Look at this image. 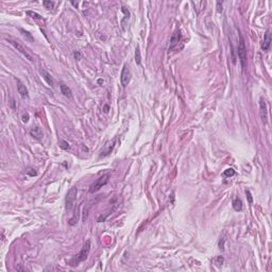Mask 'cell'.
Wrapping results in <instances>:
<instances>
[{
    "mask_svg": "<svg viewBox=\"0 0 272 272\" xmlns=\"http://www.w3.org/2000/svg\"><path fill=\"white\" fill-rule=\"evenodd\" d=\"M259 110H260V117L263 119L264 122H267V118H268V111H267V104L266 101L260 98L259 100Z\"/></svg>",
    "mask_w": 272,
    "mask_h": 272,
    "instance_id": "8",
    "label": "cell"
},
{
    "mask_svg": "<svg viewBox=\"0 0 272 272\" xmlns=\"http://www.w3.org/2000/svg\"><path fill=\"white\" fill-rule=\"evenodd\" d=\"M233 207L236 212H240L242 209V201L239 199V198H236V199L233 201Z\"/></svg>",
    "mask_w": 272,
    "mask_h": 272,
    "instance_id": "15",
    "label": "cell"
},
{
    "mask_svg": "<svg viewBox=\"0 0 272 272\" xmlns=\"http://www.w3.org/2000/svg\"><path fill=\"white\" fill-rule=\"evenodd\" d=\"M222 2H220V1H217V12L218 13H221L222 12Z\"/></svg>",
    "mask_w": 272,
    "mask_h": 272,
    "instance_id": "23",
    "label": "cell"
},
{
    "mask_svg": "<svg viewBox=\"0 0 272 272\" xmlns=\"http://www.w3.org/2000/svg\"><path fill=\"white\" fill-rule=\"evenodd\" d=\"M16 82H17V91H18V93L20 94V96L22 97V98L29 97V93H28V89H27L26 85H24V83L21 82L19 79H16Z\"/></svg>",
    "mask_w": 272,
    "mask_h": 272,
    "instance_id": "9",
    "label": "cell"
},
{
    "mask_svg": "<svg viewBox=\"0 0 272 272\" xmlns=\"http://www.w3.org/2000/svg\"><path fill=\"white\" fill-rule=\"evenodd\" d=\"M21 120H22V122L27 123L28 121H29V113H24L22 114V117H21Z\"/></svg>",
    "mask_w": 272,
    "mask_h": 272,
    "instance_id": "21",
    "label": "cell"
},
{
    "mask_svg": "<svg viewBox=\"0 0 272 272\" xmlns=\"http://www.w3.org/2000/svg\"><path fill=\"white\" fill-rule=\"evenodd\" d=\"M73 56H75V58H76L77 60H80V59H81V54H80L79 51H75V53H73Z\"/></svg>",
    "mask_w": 272,
    "mask_h": 272,
    "instance_id": "27",
    "label": "cell"
},
{
    "mask_svg": "<svg viewBox=\"0 0 272 272\" xmlns=\"http://www.w3.org/2000/svg\"><path fill=\"white\" fill-rule=\"evenodd\" d=\"M98 83H99V84H101V83H103V80L99 79V80H98Z\"/></svg>",
    "mask_w": 272,
    "mask_h": 272,
    "instance_id": "29",
    "label": "cell"
},
{
    "mask_svg": "<svg viewBox=\"0 0 272 272\" xmlns=\"http://www.w3.org/2000/svg\"><path fill=\"white\" fill-rule=\"evenodd\" d=\"M216 261H218V265H222V263H223V257H221V256H219V257H217L216 258Z\"/></svg>",
    "mask_w": 272,
    "mask_h": 272,
    "instance_id": "28",
    "label": "cell"
},
{
    "mask_svg": "<svg viewBox=\"0 0 272 272\" xmlns=\"http://www.w3.org/2000/svg\"><path fill=\"white\" fill-rule=\"evenodd\" d=\"M116 141H117V138L115 137L114 139H112L111 141L106 143L105 145L103 146L102 149H101V151H100V154H99L100 157H104V156H108V155L110 154L112 151H113V149H114Z\"/></svg>",
    "mask_w": 272,
    "mask_h": 272,
    "instance_id": "6",
    "label": "cell"
},
{
    "mask_svg": "<svg viewBox=\"0 0 272 272\" xmlns=\"http://www.w3.org/2000/svg\"><path fill=\"white\" fill-rule=\"evenodd\" d=\"M120 80H121V85H122L123 87H126L127 85L130 83V81H131V71H130L128 65H124V66H123Z\"/></svg>",
    "mask_w": 272,
    "mask_h": 272,
    "instance_id": "7",
    "label": "cell"
},
{
    "mask_svg": "<svg viewBox=\"0 0 272 272\" xmlns=\"http://www.w3.org/2000/svg\"><path fill=\"white\" fill-rule=\"evenodd\" d=\"M30 134L35 139H41L43 138V131H41V129L39 127H33V128H31Z\"/></svg>",
    "mask_w": 272,
    "mask_h": 272,
    "instance_id": "11",
    "label": "cell"
},
{
    "mask_svg": "<svg viewBox=\"0 0 272 272\" xmlns=\"http://www.w3.org/2000/svg\"><path fill=\"white\" fill-rule=\"evenodd\" d=\"M77 195H78V188L71 187L69 191L66 195V199H65V206H66V211H71L73 208L75 202L77 200Z\"/></svg>",
    "mask_w": 272,
    "mask_h": 272,
    "instance_id": "2",
    "label": "cell"
},
{
    "mask_svg": "<svg viewBox=\"0 0 272 272\" xmlns=\"http://www.w3.org/2000/svg\"><path fill=\"white\" fill-rule=\"evenodd\" d=\"M135 62L137 65L141 64V50H139V46L136 47L135 49Z\"/></svg>",
    "mask_w": 272,
    "mask_h": 272,
    "instance_id": "16",
    "label": "cell"
},
{
    "mask_svg": "<svg viewBox=\"0 0 272 272\" xmlns=\"http://www.w3.org/2000/svg\"><path fill=\"white\" fill-rule=\"evenodd\" d=\"M39 72H41V75L43 76L45 81L47 82V84L49 85V86H53V80H52V78H51V76H50V73L45 70V69H39Z\"/></svg>",
    "mask_w": 272,
    "mask_h": 272,
    "instance_id": "12",
    "label": "cell"
},
{
    "mask_svg": "<svg viewBox=\"0 0 272 272\" xmlns=\"http://www.w3.org/2000/svg\"><path fill=\"white\" fill-rule=\"evenodd\" d=\"M20 31H21V33H24V35H25V36H27V37L29 38L30 41H33V39H34V38H33L32 36H31V34H30V33L28 32V31H25L24 29H21Z\"/></svg>",
    "mask_w": 272,
    "mask_h": 272,
    "instance_id": "22",
    "label": "cell"
},
{
    "mask_svg": "<svg viewBox=\"0 0 272 272\" xmlns=\"http://www.w3.org/2000/svg\"><path fill=\"white\" fill-rule=\"evenodd\" d=\"M246 195H247V197H248L249 203H252V202H253V198H252V195H251V193H250V191H249V190H246Z\"/></svg>",
    "mask_w": 272,
    "mask_h": 272,
    "instance_id": "24",
    "label": "cell"
},
{
    "mask_svg": "<svg viewBox=\"0 0 272 272\" xmlns=\"http://www.w3.org/2000/svg\"><path fill=\"white\" fill-rule=\"evenodd\" d=\"M43 4H44L47 9H52L53 6H54V2H52V1H44Z\"/></svg>",
    "mask_w": 272,
    "mask_h": 272,
    "instance_id": "20",
    "label": "cell"
},
{
    "mask_svg": "<svg viewBox=\"0 0 272 272\" xmlns=\"http://www.w3.org/2000/svg\"><path fill=\"white\" fill-rule=\"evenodd\" d=\"M89 251H91V241H89V240H86L85 243L83 245L82 249H81V251L77 254V256H75V257L69 261V265H70L71 267L78 266L80 263L84 261V260L87 258L88 254H89Z\"/></svg>",
    "mask_w": 272,
    "mask_h": 272,
    "instance_id": "1",
    "label": "cell"
},
{
    "mask_svg": "<svg viewBox=\"0 0 272 272\" xmlns=\"http://www.w3.org/2000/svg\"><path fill=\"white\" fill-rule=\"evenodd\" d=\"M224 242H225V238H222V239H220V241H219V248L221 249V250H223V249H224Z\"/></svg>",
    "mask_w": 272,
    "mask_h": 272,
    "instance_id": "26",
    "label": "cell"
},
{
    "mask_svg": "<svg viewBox=\"0 0 272 272\" xmlns=\"http://www.w3.org/2000/svg\"><path fill=\"white\" fill-rule=\"evenodd\" d=\"M271 34H270V31H266L265 33V36H264V41H263V46L261 48L264 49V51H268L270 48V45H271Z\"/></svg>",
    "mask_w": 272,
    "mask_h": 272,
    "instance_id": "10",
    "label": "cell"
},
{
    "mask_svg": "<svg viewBox=\"0 0 272 272\" xmlns=\"http://www.w3.org/2000/svg\"><path fill=\"white\" fill-rule=\"evenodd\" d=\"M27 173H28L29 176H36V171H34V169H32V168H30V169H28V171H27Z\"/></svg>",
    "mask_w": 272,
    "mask_h": 272,
    "instance_id": "25",
    "label": "cell"
},
{
    "mask_svg": "<svg viewBox=\"0 0 272 272\" xmlns=\"http://www.w3.org/2000/svg\"><path fill=\"white\" fill-rule=\"evenodd\" d=\"M238 56H239L240 63H241V67L242 69L246 68L247 64V49H246V45H245V41L241 35H239V44H238Z\"/></svg>",
    "mask_w": 272,
    "mask_h": 272,
    "instance_id": "3",
    "label": "cell"
},
{
    "mask_svg": "<svg viewBox=\"0 0 272 272\" xmlns=\"http://www.w3.org/2000/svg\"><path fill=\"white\" fill-rule=\"evenodd\" d=\"M27 14L30 15V16L32 18H34V19H41V18H43L39 14H37V13H35V12H32V11H28Z\"/></svg>",
    "mask_w": 272,
    "mask_h": 272,
    "instance_id": "18",
    "label": "cell"
},
{
    "mask_svg": "<svg viewBox=\"0 0 272 272\" xmlns=\"http://www.w3.org/2000/svg\"><path fill=\"white\" fill-rule=\"evenodd\" d=\"M108 180H110V174H108V173H106V174H103L102 176H100L99 179H97L96 181L91 185V187H89V190H88V191L91 193H96V191H98V190H100L101 187H103V186L108 183Z\"/></svg>",
    "mask_w": 272,
    "mask_h": 272,
    "instance_id": "4",
    "label": "cell"
},
{
    "mask_svg": "<svg viewBox=\"0 0 272 272\" xmlns=\"http://www.w3.org/2000/svg\"><path fill=\"white\" fill-rule=\"evenodd\" d=\"M6 41H9L10 44L12 45V46H14V47L16 48V49H17V51H19V52H20L21 54H22V56H26L27 59L29 60L30 62H33V58H32V56H30L29 53H28V51H27V50L24 48V46H22V45H20V44H19V43H18V41H14V39H11V38H8Z\"/></svg>",
    "mask_w": 272,
    "mask_h": 272,
    "instance_id": "5",
    "label": "cell"
},
{
    "mask_svg": "<svg viewBox=\"0 0 272 272\" xmlns=\"http://www.w3.org/2000/svg\"><path fill=\"white\" fill-rule=\"evenodd\" d=\"M60 89H61V93L64 95L65 97H67V98H71V97H72L71 89L68 87L67 85H65L64 83H62V84L60 85Z\"/></svg>",
    "mask_w": 272,
    "mask_h": 272,
    "instance_id": "13",
    "label": "cell"
},
{
    "mask_svg": "<svg viewBox=\"0 0 272 272\" xmlns=\"http://www.w3.org/2000/svg\"><path fill=\"white\" fill-rule=\"evenodd\" d=\"M59 146H60V148H61V149H63V150H68V149H69V143H68L67 141H60Z\"/></svg>",
    "mask_w": 272,
    "mask_h": 272,
    "instance_id": "17",
    "label": "cell"
},
{
    "mask_svg": "<svg viewBox=\"0 0 272 272\" xmlns=\"http://www.w3.org/2000/svg\"><path fill=\"white\" fill-rule=\"evenodd\" d=\"M223 174H224L225 176H235V170L233 169V168H228V169H226L223 172Z\"/></svg>",
    "mask_w": 272,
    "mask_h": 272,
    "instance_id": "19",
    "label": "cell"
},
{
    "mask_svg": "<svg viewBox=\"0 0 272 272\" xmlns=\"http://www.w3.org/2000/svg\"><path fill=\"white\" fill-rule=\"evenodd\" d=\"M180 37H181V34H180V32H176V34H173V36L171 37V41H170L169 50H172L173 48H174L176 45H178L179 41H180Z\"/></svg>",
    "mask_w": 272,
    "mask_h": 272,
    "instance_id": "14",
    "label": "cell"
}]
</instances>
